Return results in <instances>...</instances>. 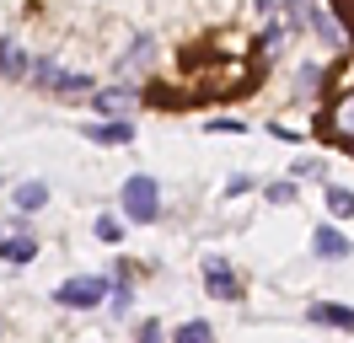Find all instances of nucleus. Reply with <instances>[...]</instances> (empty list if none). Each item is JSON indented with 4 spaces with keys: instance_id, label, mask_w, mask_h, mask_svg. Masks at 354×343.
Masks as SVG:
<instances>
[{
    "instance_id": "f03ea898",
    "label": "nucleus",
    "mask_w": 354,
    "mask_h": 343,
    "mask_svg": "<svg viewBox=\"0 0 354 343\" xmlns=\"http://www.w3.org/2000/svg\"><path fill=\"white\" fill-rule=\"evenodd\" d=\"M54 300H59L65 311H91V306L108 300V279L102 274H75V279H65V284L54 290Z\"/></svg>"
},
{
    "instance_id": "dca6fc26",
    "label": "nucleus",
    "mask_w": 354,
    "mask_h": 343,
    "mask_svg": "<svg viewBox=\"0 0 354 343\" xmlns=\"http://www.w3.org/2000/svg\"><path fill=\"white\" fill-rule=\"evenodd\" d=\"M97 236H102V241H124V220H113V214H102V220H97Z\"/></svg>"
},
{
    "instance_id": "9b49d317",
    "label": "nucleus",
    "mask_w": 354,
    "mask_h": 343,
    "mask_svg": "<svg viewBox=\"0 0 354 343\" xmlns=\"http://www.w3.org/2000/svg\"><path fill=\"white\" fill-rule=\"evenodd\" d=\"M129 102H134V86H113V91H97V97H91V107H102V113H124Z\"/></svg>"
},
{
    "instance_id": "20e7f679",
    "label": "nucleus",
    "mask_w": 354,
    "mask_h": 343,
    "mask_svg": "<svg viewBox=\"0 0 354 343\" xmlns=\"http://www.w3.org/2000/svg\"><path fill=\"white\" fill-rule=\"evenodd\" d=\"M204 290H209V300H242V284L225 257H204Z\"/></svg>"
},
{
    "instance_id": "aec40b11",
    "label": "nucleus",
    "mask_w": 354,
    "mask_h": 343,
    "mask_svg": "<svg viewBox=\"0 0 354 343\" xmlns=\"http://www.w3.org/2000/svg\"><path fill=\"white\" fill-rule=\"evenodd\" d=\"M338 91H354V64H349V70H338V86H333V97H338Z\"/></svg>"
},
{
    "instance_id": "1a4fd4ad",
    "label": "nucleus",
    "mask_w": 354,
    "mask_h": 343,
    "mask_svg": "<svg viewBox=\"0 0 354 343\" xmlns=\"http://www.w3.org/2000/svg\"><path fill=\"white\" fill-rule=\"evenodd\" d=\"M0 257L22 268V263H32V257H38V241H32L27 231H17V236H0Z\"/></svg>"
},
{
    "instance_id": "39448f33",
    "label": "nucleus",
    "mask_w": 354,
    "mask_h": 343,
    "mask_svg": "<svg viewBox=\"0 0 354 343\" xmlns=\"http://www.w3.org/2000/svg\"><path fill=\"white\" fill-rule=\"evenodd\" d=\"M32 75H38L44 86H54V91H65V97H86V91H91L86 75H70V70H59L54 59H38V64H32Z\"/></svg>"
},
{
    "instance_id": "7ed1b4c3",
    "label": "nucleus",
    "mask_w": 354,
    "mask_h": 343,
    "mask_svg": "<svg viewBox=\"0 0 354 343\" xmlns=\"http://www.w3.org/2000/svg\"><path fill=\"white\" fill-rule=\"evenodd\" d=\"M322 134H328L333 145L354 150V91H338V97L322 107Z\"/></svg>"
},
{
    "instance_id": "4be33fe9",
    "label": "nucleus",
    "mask_w": 354,
    "mask_h": 343,
    "mask_svg": "<svg viewBox=\"0 0 354 343\" xmlns=\"http://www.w3.org/2000/svg\"><path fill=\"white\" fill-rule=\"evenodd\" d=\"M0 333H6V327H0Z\"/></svg>"
},
{
    "instance_id": "0eeeda50",
    "label": "nucleus",
    "mask_w": 354,
    "mask_h": 343,
    "mask_svg": "<svg viewBox=\"0 0 354 343\" xmlns=\"http://www.w3.org/2000/svg\"><path fill=\"white\" fill-rule=\"evenodd\" d=\"M306 317L317 322V327H344V333H354V306H328V300H317V306H306Z\"/></svg>"
},
{
    "instance_id": "6e6552de",
    "label": "nucleus",
    "mask_w": 354,
    "mask_h": 343,
    "mask_svg": "<svg viewBox=\"0 0 354 343\" xmlns=\"http://www.w3.org/2000/svg\"><path fill=\"white\" fill-rule=\"evenodd\" d=\"M91 145H129L134 140V124H124V118H108V124H91L86 129Z\"/></svg>"
},
{
    "instance_id": "f257e3e1",
    "label": "nucleus",
    "mask_w": 354,
    "mask_h": 343,
    "mask_svg": "<svg viewBox=\"0 0 354 343\" xmlns=\"http://www.w3.org/2000/svg\"><path fill=\"white\" fill-rule=\"evenodd\" d=\"M124 214H129L134 225H151L156 214H161V188H156V177L134 172L129 183H124Z\"/></svg>"
},
{
    "instance_id": "423d86ee",
    "label": "nucleus",
    "mask_w": 354,
    "mask_h": 343,
    "mask_svg": "<svg viewBox=\"0 0 354 343\" xmlns=\"http://www.w3.org/2000/svg\"><path fill=\"white\" fill-rule=\"evenodd\" d=\"M311 252L328 257V263H338V257H349V236L333 231V225H317V231H311Z\"/></svg>"
},
{
    "instance_id": "a211bd4d",
    "label": "nucleus",
    "mask_w": 354,
    "mask_h": 343,
    "mask_svg": "<svg viewBox=\"0 0 354 343\" xmlns=\"http://www.w3.org/2000/svg\"><path fill=\"white\" fill-rule=\"evenodd\" d=\"M263 198H268V204H290V198H295V183H268Z\"/></svg>"
},
{
    "instance_id": "f8f14e48",
    "label": "nucleus",
    "mask_w": 354,
    "mask_h": 343,
    "mask_svg": "<svg viewBox=\"0 0 354 343\" xmlns=\"http://www.w3.org/2000/svg\"><path fill=\"white\" fill-rule=\"evenodd\" d=\"M48 204V183H22V188H17V210H44Z\"/></svg>"
},
{
    "instance_id": "4468645a",
    "label": "nucleus",
    "mask_w": 354,
    "mask_h": 343,
    "mask_svg": "<svg viewBox=\"0 0 354 343\" xmlns=\"http://www.w3.org/2000/svg\"><path fill=\"white\" fill-rule=\"evenodd\" d=\"M172 343H215V333H209V322H183Z\"/></svg>"
},
{
    "instance_id": "6ab92c4d",
    "label": "nucleus",
    "mask_w": 354,
    "mask_h": 343,
    "mask_svg": "<svg viewBox=\"0 0 354 343\" xmlns=\"http://www.w3.org/2000/svg\"><path fill=\"white\" fill-rule=\"evenodd\" d=\"M290 172H295L301 183H311V177H322V161H311V156H306V161H295V167H290Z\"/></svg>"
},
{
    "instance_id": "412c9836",
    "label": "nucleus",
    "mask_w": 354,
    "mask_h": 343,
    "mask_svg": "<svg viewBox=\"0 0 354 343\" xmlns=\"http://www.w3.org/2000/svg\"><path fill=\"white\" fill-rule=\"evenodd\" d=\"M209 129H215V134H242V124H236V118H215Z\"/></svg>"
},
{
    "instance_id": "ddd939ff",
    "label": "nucleus",
    "mask_w": 354,
    "mask_h": 343,
    "mask_svg": "<svg viewBox=\"0 0 354 343\" xmlns=\"http://www.w3.org/2000/svg\"><path fill=\"white\" fill-rule=\"evenodd\" d=\"M151 54H156L151 38H134L129 48H124V59H118V64H124V70H145V64H151Z\"/></svg>"
},
{
    "instance_id": "f3484780",
    "label": "nucleus",
    "mask_w": 354,
    "mask_h": 343,
    "mask_svg": "<svg viewBox=\"0 0 354 343\" xmlns=\"http://www.w3.org/2000/svg\"><path fill=\"white\" fill-rule=\"evenodd\" d=\"M134 343H167V327H161L156 317H145V322H140V338H134Z\"/></svg>"
},
{
    "instance_id": "9d476101",
    "label": "nucleus",
    "mask_w": 354,
    "mask_h": 343,
    "mask_svg": "<svg viewBox=\"0 0 354 343\" xmlns=\"http://www.w3.org/2000/svg\"><path fill=\"white\" fill-rule=\"evenodd\" d=\"M27 70H32V64H27V54H22V48H17L11 38H6V43H0V75H11V81H22Z\"/></svg>"
},
{
    "instance_id": "2eb2a0df",
    "label": "nucleus",
    "mask_w": 354,
    "mask_h": 343,
    "mask_svg": "<svg viewBox=\"0 0 354 343\" xmlns=\"http://www.w3.org/2000/svg\"><path fill=\"white\" fill-rule=\"evenodd\" d=\"M328 210L338 214V220H349L354 214V193L349 188H328Z\"/></svg>"
}]
</instances>
